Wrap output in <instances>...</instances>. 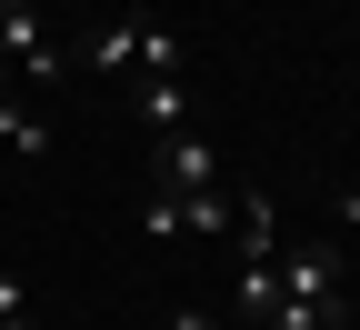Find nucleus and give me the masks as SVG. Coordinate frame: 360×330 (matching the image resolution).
<instances>
[{"label":"nucleus","instance_id":"6e6552de","mask_svg":"<svg viewBox=\"0 0 360 330\" xmlns=\"http://www.w3.org/2000/svg\"><path fill=\"white\" fill-rule=\"evenodd\" d=\"M180 230H200V241H231V191H191V201H180Z\"/></svg>","mask_w":360,"mask_h":330},{"label":"nucleus","instance_id":"ddd939ff","mask_svg":"<svg viewBox=\"0 0 360 330\" xmlns=\"http://www.w3.org/2000/svg\"><path fill=\"white\" fill-rule=\"evenodd\" d=\"M0 330H30V320H0Z\"/></svg>","mask_w":360,"mask_h":330},{"label":"nucleus","instance_id":"f03ea898","mask_svg":"<svg viewBox=\"0 0 360 330\" xmlns=\"http://www.w3.org/2000/svg\"><path fill=\"white\" fill-rule=\"evenodd\" d=\"M90 70H110V80H170V70H180V30H160V20H110V30H90Z\"/></svg>","mask_w":360,"mask_h":330},{"label":"nucleus","instance_id":"9b49d317","mask_svg":"<svg viewBox=\"0 0 360 330\" xmlns=\"http://www.w3.org/2000/svg\"><path fill=\"white\" fill-rule=\"evenodd\" d=\"M170 330H220V320L210 310H170Z\"/></svg>","mask_w":360,"mask_h":330},{"label":"nucleus","instance_id":"39448f33","mask_svg":"<svg viewBox=\"0 0 360 330\" xmlns=\"http://www.w3.org/2000/svg\"><path fill=\"white\" fill-rule=\"evenodd\" d=\"M130 110H141V130L150 140H170V130H191V80H141V90H130Z\"/></svg>","mask_w":360,"mask_h":330},{"label":"nucleus","instance_id":"7ed1b4c3","mask_svg":"<svg viewBox=\"0 0 360 330\" xmlns=\"http://www.w3.org/2000/svg\"><path fill=\"white\" fill-rule=\"evenodd\" d=\"M0 80H60V40L40 30L30 0H0Z\"/></svg>","mask_w":360,"mask_h":330},{"label":"nucleus","instance_id":"9d476101","mask_svg":"<svg viewBox=\"0 0 360 330\" xmlns=\"http://www.w3.org/2000/svg\"><path fill=\"white\" fill-rule=\"evenodd\" d=\"M0 320H30V310H20V280H11V270H0Z\"/></svg>","mask_w":360,"mask_h":330},{"label":"nucleus","instance_id":"1a4fd4ad","mask_svg":"<svg viewBox=\"0 0 360 330\" xmlns=\"http://www.w3.org/2000/svg\"><path fill=\"white\" fill-rule=\"evenodd\" d=\"M141 230H150V241H180V201L150 191V201H141Z\"/></svg>","mask_w":360,"mask_h":330},{"label":"nucleus","instance_id":"f8f14e48","mask_svg":"<svg viewBox=\"0 0 360 330\" xmlns=\"http://www.w3.org/2000/svg\"><path fill=\"white\" fill-rule=\"evenodd\" d=\"M340 220H350V230H360V191H350V201H340Z\"/></svg>","mask_w":360,"mask_h":330},{"label":"nucleus","instance_id":"0eeeda50","mask_svg":"<svg viewBox=\"0 0 360 330\" xmlns=\"http://www.w3.org/2000/svg\"><path fill=\"white\" fill-rule=\"evenodd\" d=\"M270 300H281V260H240V320L250 330L270 320Z\"/></svg>","mask_w":360,"mask_h":330},{"label":"nucleus","instance_id":"423d86ee","mask_svg":"<svg viewBox=\"0 0 360 330\" xmlns=\"http://www.w3.org/2000/svg\"><path fill=\"white\" fill-rule=\"evenodd\" d=\"M0 151H20V160H40V151H51V120H40L20 90H0Z\"/></svg>","mask_w":360,"mask_h":330},{"label":"nucleus","instance_id":"f257e3e1","mask_svg":"<svg viewBox=\"0 0 360 330\" xmlns=\"http://www.w3.org/2000/svg\"><path fill=\"white\" fill-rule=\"evenodd\" d=\"M260 330H350V260L330 241L281 250V300H270Z\"/></svg>","mask_w":360,"mask_h":330},{"label":"nucleus","instance_id":"20e7f679","mask_svg":"<svg viewBox=\"0 0 360 330\" xmlns=\"http://www.w3.org/2000/svg\"><path fill=\"white\" fill-rule=\"evenodd\" d=\"M150 191H170V201H191V191H220V151L200 130H170L160 151H150Z\"/></svg>","mask_w":360,"mask_h":330}]
</instances>
